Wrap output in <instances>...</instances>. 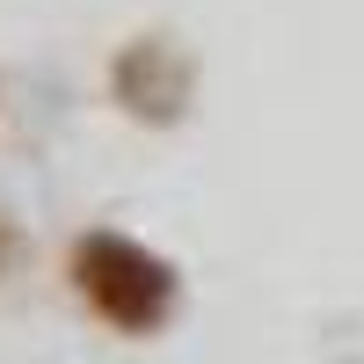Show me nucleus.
Masks as SVG:
<instances>
[{"instance_id":"f257e3e1","label":"nucleus","mask_w":364,"mask_h":364,"mask_svg":"<svg viewBox=\"0 0 364 364\" xmlns=\"http://www.w3.org/2000/svg\"><path fill=\"white\" fill-rule=\"evenodd\" d=\"M73 291L87 299L95 321L117 328V336H161V328L175 321L182 277H175L168 255L146 248V240L95 226V233L73 240Z\"/></svg>"}]
</instances>
